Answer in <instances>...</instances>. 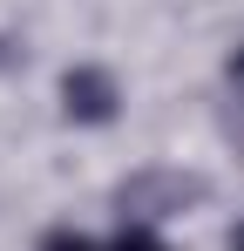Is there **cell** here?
Instances as JSON below:
<instances>
[{
    "instance_id": "obj_5",
    "label": "cell",
    "mask_w": 244,
    "mask_h": 251,
    "mask_svg": "<svg viewBox=\"0 0 244 251\" xmlns=\"http://www.w3.org/2000/svg\"><path fill=\"white\" fill-rule=\"evenodd\" d=\"M231 68H238V75H244V48H238V61H231Z\"/></svg>"
},
{
    "instance_id": "obj_4",
    "label": "cell",
    "mask_w": 244,
    "mask_h": 251,
    "mask_svg": "<svg viewBox=\"0 0 244 251\" xmlns=\"http://www.w3.org/2000/svg\"><path fill=\"white\" fill-rule=\"evenodd\" d=\"M231 251H244V224H238V231H231Z\"/></svg>"
},
{
    "instance_id": "obj_3",
    "label": "cell",
    "mask_w": 244,
    "mask_h": 251,
    "mask_svg": "<svg viewBox=\"0 0 244 251\" xmlns=\"http://www.w3.org/2000/svg\"><path fill=\"white\" fill-rule=\"evenodd\" d=\"M41 251H95V245H88V238H75V231H54Z\"/></svg>"
},
{
    "instance_id": "obj_1",
    "label": "cell",
    "mask_w": 244,
    "mask_h": 251,
    "mask_svg": "<svg viewBox=\"0 0 244 251\" xmlns=\"http://www.w3.org/2000/svg\"><path fill=\"white\" fill-rule=\"evenodd\" d=\"M61 95H68V116H81V123H109V109H116V82L102 68H75Z\"/></svg>"
},
{
    "instance_id": "obj_2",
    "label": "cell",
    "mask_w": 244,
    "mask_h": 251,
    "mask_svg": "<svg viewBox=\"0 0 244 251\" xmlns=\"http://www.w3.org/2000/svg\"><path fill=\"white\" fill-rule=\"evenodd\" d=\"M109 251H163V238L149 231V224H122V231H116V245H109Z\"/></svg>"
}]
</instances>
